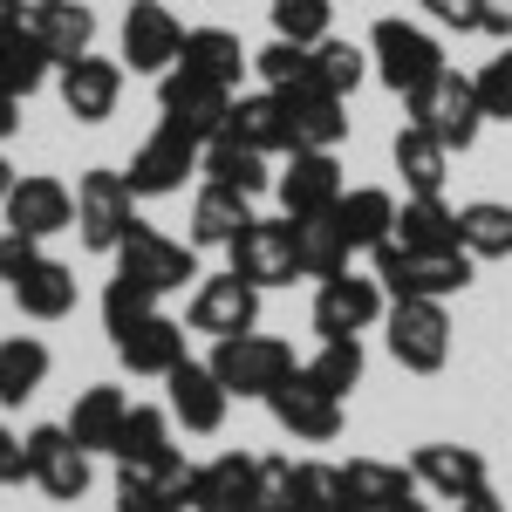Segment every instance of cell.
Listing matches in <instances>:
<instances>
[{
  "instance_id": "44dd1931",
  "label": "cell",
  "mask_w": 512,
  "mask_h": 512,
  "mask_svg": "<svg viewBox=\"0 0 512 512\" xmlns=\"http://www.w3.org/2000/svg\"><path fill=\"white\" fill-rule=\"evenodd\" d=\"M123 96V62H103V55H76L62 69V103L76 123H103Z\"/></svg>"
},
{
  "instance_id": "d590c367",
  "label": "cell",
  "mask_w": 512,
  "mask_h": 512,
  "mask_svg": "<svg viewBox=\"0 0 512 512\" xmlns=\"http://www.w3.org/2000/svg\"><path fill=\"white\" fill-rule=\"evenodd\" d=\"M294 226V260H301V280H328L349 267V239H342V226L321 212V219H287Z\"/></svg>"
},
{
  "instance_id": "d6a6232c",
  "label": "cell",
  "mask_w": 512,
  "mask_h": 512,
  "mask_svg": "<svg viewBox=\"0 0 512 512\" xmlns=\"http://www.w3.org/2000/svg\"><path fill=\"white\" fill-rule=\"evenodd\" d=\"M253 226V198L226 192V185H205L192 205V246H233L239 233Z\"/></svg>"
},
{
  "instance_id": "f907efd6",
  "label": "cell",
  "mask_w": 512,
  "mask_h": 512,
  "mask_svg": "<svg viewBox=\"0 0 512 512\" xmlns=\"http://www.w3.org/2000/svg\"><path fill=\"white\" fill-rule=\"evenodd\" d=\"M437 28H458V35H478V0H417Z\"/></svg>"
},
{
  "instance_id": "d6986e66",
  "label": "cell",
  "mask_w": 512,
  "mask_h": 512,
  "mask_svg": "<svg viewBox=\"0 0 512 512\" xmlns=\"http://www.w3.org/2000/svg\"><path fill=\"white\" fill-rule=\"evenodd\" d=\"M110 342H117L130 376H171V369L185 362V328H178L171 315H158V308H151L144 321H130V328H117Z\"/></svg>"
},
{
  "instance_id": "52a82bcc",
  "label": "cell",
  "mask_w": 512,
  "mask_h": 512,
  "mask_svg": "<svg viewBox=\"0 0 512 512\" xmlns=\"http://www.w3.org/2000/svg\"><path fill=\"white\" fill-rule=\"evenodd\" d=\"M117 274L123 280H137L144 294H178L185 280H198V260H192V246L185 239H164L158 226H130L117 246Z\"/></svg>"
},
{
  "instance_id": "cb8c5ba5",
  "label": "cell",
  "mask_w": 512,
  "mask_h": 512,
  "mask_svg": "<svg viewBox=\"0 0 512 512\" xmlns=\"http://www.w3.org/2000/svg\"><path fill=\"white\" fill-rule=\"evenodd\" d=\"M28 28H35L41 55L55 62V69H69L76 55H89V41H96V14L82 7V0H48L28 14Z\"/></svg>"
},
{
  "instance_id": "ffe728a7",
  "label": "cell",
  "mask_w": 512,
  "mask_h": 512,
  "mask_svg": "<svg viewBox=\"0 0 512 512\" xmlns=\"http://www.w3.org/2000/svg\"><path fill=\"white\" fill-rule=\"evenodd\" d=\"M164 383H171V417H178L185 431L212 437L219 424H226V403H233V396H226V383L212 376V362H192V355H185Z\"/></svg>"
},
{
  "instance_id": "f6af8a7d",
  "label": "cell",
  "mask_w": 512,
  "mask_h": 512,
  "mask_svg": "<svg viewBox=\"0 0 512 512\" xmlns=\"http://www.w3.org/2000/svg\"><path fill=\"white\" fill-rule=\"evenodd\" d=\"M301 492H308V512H362L342 465H301Z\"/></svg>"
},
{
  "instance_id": "6f0895ef",
  "label": "cell",
  "mask_w": 512,
  "mask_h": 512,
  "mask_svg": "<svg viewBox=\"0 0 512 512\" xmlns=\"http://www.w3.org/2000/svg\"><path fill=\"white\" fill-rule=\"evenodd\" d=\"M7 185H14V171H7V158H0V205H7Z\"/></svg>"
},
{
  "instance_id": "ba28073f",
  "label": "cell",
  "mask_w": 512,
  "mask_h": 512,
  "mask_svg": "<svg viewBox=\"0 0 512 512\" xmlns=\"http://www.w3.org/2000/svg\"><path fill=\"white\" fill-rule=\"evenodd\" d=\"M198 137H185L178 123H158L144 144H137V158H130V171H123V185L137 198H164V192H185V178L198 171Z\"/></svg>"
},
{
  "instance_id": "ab89813d",
  "label": "cell",
  "mask_w": 512,
  "mask_h": 512,
  "mask_svg": "<svg viewBox=\"0 0 512 512\" xmlns=\"http://www.w3.org/2000/svg\"><path fill=\"white\" fill-rule=\"evenodd\" d=\"M253 512H308L301 465L294 458H260L253 465Z\"/></svg>"
},
{
  "instance_id": "f546056e",
  "label": "cell",
  "mask_w": 512,
  "mask_h": 512,
  "mask_svg": "<svg viewBox=\"0 0 512 512\" xmlns=\"http://www.w3.org/2000/svg\"><path fill=\"white\" fill-rule=\"evenodd\" d=\"M219 137H233L246 151H260V158H274L287 151V110H280V96H233V110H226V130Z\"/></svg>"
},
{
  "instance_id": "30bf717a",
  "label": "cell",
  "mask_w": 512,
  "mask_h": 512,
  "mask_svg": "<svg viewBox=\"0 0 512 512\" xmlns=\"http://www.w3.org/2000/svg\"><path fill=\"white\" fill-rule=\"evenodd\" d=\"M267 410H274L280 431L301 437V444H328V437L342 431V396H328L315 376H308V369L280 376L274 390H267Z\"/></svg>"
},
{
  "instance_id": "680465c9",
  "label": "cell",
  "mask_w": 512,
  "mask_h": 512,
  "mask_svg": "<svg viewBox=\"0 0 512 512\" xmlns=\"http://www.w3.org/2000/svg\"><path fill=\"white\" fill-rule=\"evenodd\" d=\"M390 512H431V506H424V499H403V506H390Z\"/></svg>"
},
{
  "instance_id": "603a6c76",
  "label": "cell",
  "mask_w": 512,
  "mask_h": 512,
  "mask_svg": "<svg viewBox=\"0 0 512 512\" xmlns=\"http://www.w3.org/2000/svg\"><path fill=\"white\" fill-rule=\"evenodd\" d=\"M328 219L342 226L349 253H376V246L396 233V198L383 192V185H355V192L335 198V212H328Z\"/></svg>"
},
{
  "instance_id": "836d02e7",
  "label": "cell",
  "mask_w": 512,
  "mask_h": 512,
  "mask_svg": "<svg viewBox=\"0 0 512 512\" xmlns=\"http://www.w3.org/2000/svg\"><path fill=\"white\" fill-rule=\"evenodd\" d=\"M396 246H410V253H444V246H465L458 239V212L444 205V198H410L403 212H396Z\"/></svg>"
},
{
  "instance_id": "5b68a950",
  "label": "cell",
  "mask_w": 512,
  "mask_h": 512,
  "mask_svg": "<svg viewBox=\"0 0 512 512\" xmlns=\"http://www.w3.org/2000/svg\"><path fill=\"white\" fill-rule=\"evenodd\" d=\"M212 376L226 383V396H260L274 390L280 376H294V349L280 342V335H226V342H212Z\"/></svg>"
},
{
  "instance_id": "ac0fdd59",
  "label": "cell",
  "mask_w": 512,
  "mask_h": 512,
  "mask_svg": "<svg viewBox=\"0 0 512 512\" xmlns=\"http://www.w3.org/2000/svg\"><path fill=\"white\" fill-rule=\"evenodd\" d=\"M342 192L349 185H342L335 151H294V164L280 171V212L287 219H321V212H335Z\"/></svg>"
},
{
  "instance_id": "4dcf8cb0",
  "label": "cell",
  "mask_w": 512,
  "mask_h": 512,
  "mask_svg": "<svg viewBox=\"0 0 512 512\" xmlns=\"http://www.w3.org/2000/svg\"><path fill=\"white\" fill-rule=\"evenodd\" d=\"M342 478H349V492H355V506H362V512H390V506H403V499H417V472H410V465L349 458Z\"/></svg>"
},
{
  "instance_id": "ee69618b",
  "label": "cell",
  "mask_w": 512,
  "mask_h": 512,
  "mask_svg": "<svg viewBox=\"0 0 512 512\" xmlns=\"http://www.w3.org/2000/svg\"><path fill=\"white\" fill-rule=\"evenodd\" d=\"M267 14H274V35H280V41H301V48H315V41H328L335 0H274Z\"/></svg>"
},
{
  "instance_id": "c3c4849f",
  "label": "cell",
  "mask_w": 512,
  "mask_h": 512,
  "mask_svg": "<svg viewBox=\"0 0 512 512\" xmlns=\"http://www.w3.org/2000/svg\"><path fill=\"white\" fill-rule=\"evenodd\" d=\"M117 512H178V506L158 492V478H151V472L123 465V472H117Z\"/></svg>"
},
{
  "instance_id": "9a60e30c",
  "label": "cell",
  "mask_w": 512,
  "mask_h": 512,
  "mask_svg": "<svg viewBox=\"0 0 512 512\" xmlns=\"http://www.w3.org/2000/svg\"><path fill=\"white\" fill-rule=\"evenodd\" d=\"M178 48H185V28H178V14H171L164 0H137V7L123 14V62H130V76H164V69H178Z\"/></svg>"
},
{
  "instance_id": "7dc6e473",
  "label": "cell",
  "mask_w": 512,
  "mask_h": 512,
  "mask_svg": "<svg viewBox=\"0 0 512 512\" xmlns=\"http://www.w3.org/2000/svg\"><path fill=\"white\" fill-rule=\"evenodd\" d=\"M151 308H158V294H144L137 280L117 274L110 287H103V328H110V335H117V328H130V321H144Z\"/></svg>"
},
{
  "instance_id": "74e56055",
  "label": "cell",
  "mask_w": 512,
  "mask_h": 512,
  "mask_svg": "<svg viewBox=\"0 0 512 512\" xmlns=\"http://www.w3.org/2000/svg\"><path fill=\"white\" fill-rule=\"evenodd\" d=\"M164 451H171V417L151 410V403H130V417H123L110 458H117V465H158Z\"/></svg>"
},
{
  "instance_id": "5bb4252c",
  "label": "cell",
  "mask_w": 512,
  "mask_h": 512,
  "mask_svg": "<svg viewBox=\"0 0 512 512\" xmlns=\"http://www.w3.org/2000/svg\"><path fill=\"white\" fill-rule=\"evenodd\" d=\"M158 110H164V123H178L185 137L212 144V137L226 130L233 89H219V82H198V76H185V69H164V82H158Z\"/></svg>"
},
{
  "instance_id": "484cf974",
  "label": "cell",
  "mask_w": 512,
  "mask_h": 512,
  "mask_svg": "<svg viewBox=\"0 0 512 512\" xmlns=\"http://www.w3.org/2000/svg\"><path fill=\"white\" fill-rule=\"evenodd\" d=\"M253 465L260 458H239V451H219L212 465H198L192 512H253Z\"/></svg>"
},
{
  "instance_id": "6da1fadb",
  "label": "cell",
  "mask_w": 512,
  "mask_h": 512,
  "mask_svg": "<svg viewBox=\"0 0 512 512\" xmlns=\"http://www.w3.org/2000/svg\"><path fill=\"white\" fill-rule=\"evenodd\" d=\"M403 110H410L417 130H431L444 151H472V144H478V123H485L472 76H458V69H437L424 89H410V96H403Z\"/></svg>"
},
{
  "instance_id": "7c38bea8",
  "label": "cell",
  "mask_w": 512,
  "mask_h": 512,
  "mask_svg": "<svg viewBox=\"0 0 512 512\" xmlns=\"http://www.w3.org/2000/svg\"><path fill=\"white\" fill-rule=\"evenodd\" d=\"M185 321H192L198 335H212V342L246 335V328L260 321V287H253V280H239L233 267H226V274H212V280H198V287H192Z\"/></svg>"
},
{
  "instance_id": "277c9868",
  "label": "cell",
  "mask_w": 512,
  "mask_h": 512,
  "mask_svg": "<svg viewBox=\"0 0 512 512\" xmlns=\"http://www.w3.org/2000/svg\"><path fill=\"white\" fill-rule=\"evenodd\" d=\"M130 185H123V171L110 164H96V171H82L76 178V233L89 253H117L123 233L137 226V205H130Z\"/></svg>"
},
{
  "instance_id": "bcb514c9",
  "label": "cell",
  "mask_w": 512,
  "mask_h": 512,
  "mask_svg": "<svg viewBox=\"0 0 512 512\" xmlns=\"http://www.w3.org/2000/svg\"><path fill=\"white\" fill-rule=\"evenodd\" d=\"M472 89H478V110H485V117L512 123V48H506V55H492V62L478 69Z\"/></svg>"
},
{
  "instance_id": "1f68e13d",
  "label": "cell",
  "mask_w": 512,
  "mask_h": 512,
  "mask_svg": "<svg viewBox=\"0 0 512 512\" xmlns=\"http://www.w3.org/2000/svg\"><path fill=\"white\" fill-rule=\"evenodd\" d=\"M198 171H205V185H226V192H246V198H260L274 185V178H267V158L246 151V144H233V137H212V144L198 151Z\"/></svg>"
},
{
  "instance_id": "83f0119b",
  "label": "cell",
  "mask_w": 512,
  "mask_h": 512,
  "mask_svg": "<svg viewBox=\"0 0 512 512\" xmlns=\"http://www.w3.org/2000/svg\"><path fill=\"white\" fill-rule=\"evenodd\" d=\"M48 55H41L35 28L21 21V14H0V89L7 96H35L41 82H48Z\"/></svg>"
},
{
  "instance_id": "2e32d148",
  "label": "cell",
  "mask_w": 512,
  "mask_h": 512,
  "mask_svg": "<svg viewBox=\"0 0 512 512\" xmlns=\"http://www.w3.org/2000/svg\"><path fill=\"white\" fill-rule=\"evenodd\" d=\"M226 253H233V274L253 280V287H287V280H301V260H294V226H287V219H253V226H246Z\"/></svg>"
},
{
  "instance_id": "e0dca14e",
  "label": "cell",
  "mask_w": 512,
  "mask_h": 512,
  "mask_svg": "<svg viewBox=\"0 0 512 512\" xmlns=\"http://www.w3.org/2000/svg\"><path fill=\"white\" fill-rule=\"evenodd\" d=\"M280 110H287V151H335L349 137V103L328 96L321 82H301V89H274Z\"/></svg>"
},
{
  "instance_id": "7402d4cb",
  "label": "cell",
  "mask_w": 512,
  "mask_h": 512,
  "mask_svg": "<svg viewBox=\"0 0 512 512\" xmlns=\"http://www.w3.org/2000/svg\"><path fill=\"white\" fill-rule=\"evenodd\" d=\"M178 69H185V76H198V82H219V89H239V76L253 69V55L239 48L233 28H185Z\"/></svg>"
},
{
  "instance_id": "8992f818",
  "label": "cell",
  "mask_w": 512,
  "mask_h": 512,
  "mask_svg": "<svg viewBox=\"0 0 512 512\" xmlns=\"http://www.w3.org/2000/svg\"><path fill=\"white\" fill-rule=\"evenodd\" d=\"M369 62H376V76L390 82L396 96H410V89H424L437 69H451L444 48H437V35H424L417 21H376V28H369Z\"/></svg>"
},
{
  "instance_id": "681fc988",
  "label": "cell",
  "mask_w": 512,
  "mask_h": 512,
  "mask_svg": "<svg viewBox=\"0 0 512 512\" xmlns=\"http://www.w3.org/2000/svg\"><path fill=\"white\" fill-rule=\"evenodd\" d=\"M35 260H41V239H28V233H0V280H7V287L28 274Z\"/></svg>"
},
{
  "instance_id": "b9f144b4",
  "label": "cell",
  "mask_w": 512,
  "mask_h": 512,
  "mask_svg": "<svg viewBox=\"0 0 512 512\" xmlns=\"http://www.w3.org/2000/svg\"><path fill=\"white\" fill-rule=\"evenodd\" d=\"M308 376H315L328 396H349L362 383V335H335V342H321V355L308 362Z\"/></svg>"
},
{
  "instance_id": "4fadbf2b",
  "label": "cell",
  "mask_w": 512,
  "mask_h": 512,
  "mask_svg": "<svg viewBox=\"0 0 512 512\" xmlns=\"http://www.w3.org/2000/svg\"><path fill=\"white\" fill-rule=\"evenodd\" d=\"M383 321V280L376 274H328L315 294V328L321 342H335V335H362V328H376Z\"/></svg>"
},
{
  "instance_id": "d4e9b609",
  "label": "cell",
  "mask_w": 512,
  "mask_h": 512,
  "mask_svg": "<svg viewBox=\"0 0 512 512\" xmlns=\"http://www.w3.org/2000/svg\"><path fill=\"white\" fill-rule=\"evenodd\" d=\"M410 472H417V485H431L437 499H472V492H485V458L465 451V444H424L410 458Z\"/></svg>"
},
{
  "instance_id": "f5cc1de1",
  "label": "cell",
  "mask_w": 512,
  "mask_h": 512,
  "mask_svg": "<svg viewBox=\"0 0 512 512\" xmlns=\"http://www.w3.org/2000/svg\"><path fill=\"white\" fill-rule=\"evenodd\" d=\"M478 35H512V0H478Z\"/></svg>"
},
{
  "instance_id": "8d00e7d4",
  "label": "cell",
  "mask_w": 512,
  "mask_h": 512,
  "mask_svg": "<svg viewBox=\"0 0 512 512\" xmlns=\"http://www.w3.org/2000/svg\"><path fill=\"white\" fill-rule=\"evenodd\" d=\"M458 239H465L472 260H512V205H499V198L465 205L458 212Z\"/></svg>"
},
{
  "instance_id": "7a4b0ae2",
  "label": "cell",
  "mask_w": 512,
  "mask_h": 512,
  "mask_svg": "<svg viewBox=\"0 0 512 512\" xmlns=\"http://www.w3.org/2000/svg\"><path fill=\"white\" fill-rule=\"evenodd\" d=\"M472 267H478V260L465 253V246H444V253H410V246H396V239L376 246V280L390 287L396 301H403V294L444 301V294L472 287Z\"/></svg>"
},
{
  "instance_id": "f1b7e54d",
  "label": "cell",
  "mask_w": 512,
  "mask_h": 512,
  "mask_svg": "<svg viewBox=\"0 0 512 512\" xmlns=\"http://www.w3.org/2000/svg\"><path fill=\"white\" fill-rule=\"evenodd\" d=\"M7 294H14V308H21L28 321H62L69 308H76V274H69L62 260H48V253H41V260L14 280Z\"/></svg>"
},
{
  "instance_id": "11a10c76",
  "label": "cell",
  "mask_w": 512,
  "mask_h": 512,
  "mask_svg": "<svg viewBox=\"0 0 512 512\" xmlns=\"http://www.w3.org/2000/svg\"><path fill=\"white\" fill-rule=\"evenodd\" d=\"M458 512H506V506H499L492 485H485V492H472V499H458Z\"/></svg>"
},
{
  "instance_id": "f35d334b",
  "label": "cell",
  "mask_w": 512,
  "mask_h": 512,
  "mask_svg": "<svg viewBox=\"0 0 512 512\" xmlns=\"http://www.w3.org/2000/svg\"><path fill=\"white\" fill-rule=\"evenodd\" d=\"M41 383H48V349H41L35 335L0 342V403H28Z\"/></svg>"
},
{
  "instance_id": "9f6ffc18",
  "label": "cell",
  "mask_w": 512,
  "mask_h": 512,
  "mask_svg": "<svg viewBox=\"0 0 512 512\" xmlns=\"http://www.w3.org/2000/svg\"><path fill=\"white\" fill-rule=\"evenodd\" d=\"M35 7H48V0H0V14H21V21H28Z\"/></svg>"
},
{
  "instance_id": "9c48e42d",
  "label": "cell",
  "mask_w": 512,
  "mask_h": 512,
  "mask_svg": "<svg viewBox=\"0 0 512 512\" xmlns=\"http://www.w3.org/2000/svg\"><path fill=\"white\" fill-rule=\"evenodd\" d=\"M21 444H28V478L55 506H76L82 492H89V451L69 437V424H35Z\"/></svg>"
},
{
  "instance_id": "e575fe53",
  "label": "cell",
  "mask_w": 512,
  "mask_h": 512,
  "mask_svg": "<svg viewBox=\"0 0 512 512\" xmlns=\"http://www.w3.org/2000/svg\"><path fill=\"white\" fill-rule=\"evenodd\" d=\"M451 164V151L437 144L431 130H417V123H403V137H396V171H403V185H410V198H437L444 192V171Z\"/></svg>"
},
{
  "instance_id": "7bdbcfd3",
  "label": "cell",
  "mask_w": 512,
  "mask_h": 512,
  "mask_svg": "<svg viewBox=\"0 0 512 512\" xmlns=\"http://www.w3.org/2000/svg\"><path fill=\"white\" fill-rule=\"evenodd\" d=\"M253 69L267 89H301V82H315V48H301V41H267L260 55H253Z\"/></svg>"
},
{
  "instance_id": "60d3db41",
  "label": "cell",
  "mask_w": 512,
  "mask_h": 512,
  "mask_svg": "<svg viewBox=\"0 0 512 512\" xmlns=\"http://www.w3.org/2000/svg\"><path fill=\"white\" fill-rule=\"evenodd\" d=\"M362 76H369V55H362L355 41H335V35L315 41V82L328 89V96H342V103H349V89Z\"/></svg>"
},
{
  "instance_id": "4316f807",
  "label": "cell",
  "mask_w": 512,
  "mask_h": 512,
  "mask_svg": "<svg viewBox=\"0 0 512 512\" xmlns=\"http://www.w3.org/2000/svg\"><path fill=\"white\" fill-rule=\"evenodd\" d=\"M123 417H130V396H123L117 383H89V390L76 396V410H69V437L96 458V451H110V444H117Z\"/></svg>"
},
{
  "instance_id": "8fae6325",
  "label": "cell",
  "mask_w": 512,
  "mask_h": 512,
  "mask_svg": "<svg viewBox=\"0 0 512 512\" xmlns=\"http://www.w3.org/2000/svg\"><path fill=\"white\" fill-rule=\"evenodd\" d=\"M0 219H7V233H28V239H55L76 226V192L62 185V178H14L7 185V205H0Z\"/></svg>"
},
{
  "instance_id": "3957f363",
  "label": "cell",
  "mask_w": 512,
  "mask_h": 512,
  "mask_svg": "<svg viewBox=\"0 0 512 512\" xmlns=\"http://www.w3.org/2000/svg\"><path fill=\"white\" fill-rule=\"evenodd\" d=\"M383 328H390V355L410 376H437L451 362V315H444V301L403 294L390 315H383Z\"/></svg>"
},
{
  "instance_id": "db71d44e",
  "label": "cell",
  "mask_w": 512,
  "mask_h": 512,
  "mask_svg": "<svg viewBox=\"0 0 512 512\" xmlns=\"http://www.w3.org/2000/svg\"><path fill=\"white\" fill-rule=\"evenodd\" d=\"M14 130H21V96H7V89H0V144H7Z\"/></svg>"
},
{
  "instance_id": "816d5d0a",
  "label": "cell",
  "mask_w": 512,
  "mask_h": 512,
  "mask_svg": "<svg viewBox=\"0 0 512 512\" xmlns=\"http://www.w3.org/2000/svg\"><path fill=\"white\" fill-rule=\"evenodd\" d=\"M28 478V444L14 431H0V485H21Z\"/></svg>"
}]
</instances>
